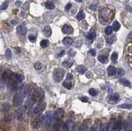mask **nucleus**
<instances>
[{"label":"nucleus","instance_id":"obj_16","mask_svg":"<svg viewBox=\"0 0 132 131\" xmlns=\"http://www.w3.org/2000/svg\"><path fill=\"white\" fill-rule=\"evenodd\" d=\"M116 73V69L113 65H110L107 68V74L111 77V76H114Z\"/></svg>","mask_w":132,"mask_h":131},{"label":"nucleus","instance_id":"obj_21","mask_svg":"<svg viewBox=\"0 0 132 131\" xmlns=\"http://www.w3.org/2000/svg\"><path fill=\"white\" fill-rule=\"evenodd\" d=\"M120 96L118 93H114L110 96V102H116L119 100Z\"/></svg>","mask_w":132,"mask_h":131},{"label":"nucleus","instance_id":"obj_55","mask_svg":"<svg viewBox=\"0 0 132 131\" xmlns=\"http://www.w3.org/2000/svg\"><path fill=\"white\" fill-rule=\"evenodd\" d=\"M128 38L129 39H132V31H131V32H130V34H129Z\"/></svg>","mask_w":132,"mask_h":131},{"label":"nucleus","instance_id":"obj_9","mask_svg":"<svg viewBox=\"0 0 132 131\" xmlns=\"http://www.w3.org/2000/svg\"><path fill=\"white\" fill-rule=\"evenodd\" d=\"M25 109H26V107L22 106L20 108H18V110H16L15 115H16V118L18 119V120H21V119H22V118H23L24 113H25Z\"/></svg>","mask_w":132,"mask_h":131},{"label":"nucleus","instance_id":"obj_20","mask_svg":"<svg viewBox=\"0 0 132 131\" xmlns=\"http://www.w3.org/2000/svg\"><path fill=\"white\" fill-rule=\"evenodd\" d=\"M123 127H124L125 131H132V125L129 121L126 120L124 124H123Z\"/></svg>","mask_w":132,"mask_h":131},{"label":"nucleus","instance_id":"obj_43","mask_svg":"<svg viewBox=\"0 0 132 131\" xmlns=\"http://www.w3.org/2000/svg\"><path fill=\"white\" fill-rule=\"evenodd\" d=\"M28 39H29L30 41L32 42H35L36 40V36L35 35H30L29 36H28Z\"/></svg>","mask_w":132,"mask_h":131},{"label":"nucleus","instance_id":"obj_49","mask_svg":"<svg viewBox=\"0 0 132 131\" xmlns=\"http://www.w3.org/2000/svg\"><path fill=\"white\" fill-rule=\"evenodd\" d=\"M71 7H72V4H68L65 6V11H69L70 8H71Z\"/></svg>","mask_w":132,"mask_h":131},{"label":"nucleus","instance_id":"obj_50","mask_svg":"<svg viewBox=\"0 0 132 131\" xmlns=\"http://www.w3.org/2000/svg\"><path fill=\"white\" fill-rule=\"evenodd\" d=\"M73 78V76L71 73H69L68 75H67V80H69V79H72Z\"/></svg>","mask_w":132,"mask_h":131},{"label":"nucleus","instance_id":"obj_15","mask_svg":"<svg viewBox=\"0 0 132 131\" xmlns=\"http://www.w3.org/2000/svg\"><path fill=\"white\" fill-rule=\"evenodd\" d=\"M63 126V124H61L60 119V120H56L54 124H53V129L52 131H60L61 130V127Z\"/></svg>","mask_w":132,"mask_h":131},{"label":"nucleus","instance_id":"obj_3","mask_svg":"<svg viewBox=\"0 0 132 131\" xmlns=\"http://www.w3.org/2000/svg\"><path fill=\"white\" fill-rule=\"evenodd\" d=\"M64 73H65V72H64V70L63 69L58 68V69H55L54 73H53V78H54V80L56 82H60L63 80Z\"/></svg>","mask_w":132,"mask_h":131},{"label":"nucleus","instance_id":"obj_46","mask_svg":"<svg viewBox=\"0 0 132 131\" xmlns=\"http://www.w3.org/2000/svg\"><path fill=\"white\" fill-rule=\"evenodd\" d=\"M89 8H90V9L92 10V11H96V10H97V5L92 4V5H91L90 7H89Z\"/></svg>","mask_w":132,"mask_h":131},{"label":"nucleus","instance_id":"obj_13","mask_svg":"<svg viewBox=\"0 0 132 131\" xmlns=\"http://www.w3.org/2000/svg\"><path fill=\"white\" fill-rule=\"evenodd\" d=\"M122 122L121 120H116L113 124V130L115 131H120L122 129Z\"/></svg>","mask_w":132,"mask_h":131},{"label":"nucleus","instance_id":"obj_48","mask_svg":"<svg viewBox=\"0 0 132 131\" xmlns=\"http://www.w3.org/2000/svg\"><path fill=\"white\" fill-rule=\"evenodd\" d=\"M114 37H111V38H109L108 40H107V43L108 44H112V43H113V42H114Z\"/></svg>","mask_w":132,"mask_h":131},{"label":"nucleus","instance_id":"obj_37","mask_svg":"<svg viewBox=\"0 0 132 131\" xmlns=\"http://www.w3.org/2000/svg\"><path fill=\"white\" fill-rule=\"evenodd\" d=\"M117 58H118V54H117V52H113V53H112L111 57V61L112 62H116Z\"/></svg>","mask_w":132,"mask_h":131},{"label":"nucleus","instance_id":"obj_40","mask_svg":"<svg viewBox=\"0 0 132 131\" xmlns=\"http://www.w3.org/2000/svg\"><path fill=\"white\" fill-rule=\"evenodd\" d=\"M5 56H6L7 59H11L12 57V51H11L10 49H7L6 52H5Z\"/></svg>","mask_w":132,"mask_h":131},{"label":"nucleus","instance_id":"obj_2","mask_svg":"<svg viewBox=\"0 0 132 131\" xmlns=\"http://www.w3.org/2000/svg\"><path fill=\"white\" fill-rule=\"evenodd\" d=\"M54 120V112L49 111L46 113L44 118V128L46 131H49L50 126L52 124V122Z\"/></svg>","mask_w":132,"mask_h":131},{"label":"nucleus","instance_id":"obj_33","mask_svg":"<svg viewBox=\"0 0 132 131\" xmlns=\"http://www.w3.org/2000/svg\"><path fill=\"white\" fill-rule=\"evenodd\" d=\"M112 28H113V30L116 31H119V29L120 28V24L118 22L115 21V22H113V25H112Z\"/></svg>","mask_w":132,"mask_h":131},{"label":"nucleus","instance_id":"obj_6","mask_svg":"<svg viewBox=\"0 0 132 131\" xmlns=\"http://www.w3.org/2000/svg\"><path fill=\"white\" fill-rule=\"evenodd\" d=\"M24 98L25 97L23 96V95L22 94V92H20V91H18V92H16V94L13 96V105H14V106H21L22 103L23 102Z\"/></svg>","mask_w":132,"mask_h":131},{"label":"nucleus","instance_id":"obj_54","mask_svg":"<svg viewBox=\"0 0 132 131\" xmlns=\"http://www.w3.org/2000/svg\"><path fill=\"white\" fill-rule=\"evenodd\" d=\"M129 122H130V123L131 124V125H132V116L130 115V117H129V120H128Z\"/></svg>","mask_w":132,"mask_h":131},{"label":"nucleus","instance_id":"obj_18","mask_svg":"<svg viewBox=\"0 0 132 131\" xmlns=\"http://www.w3.org/2000/svg\"><path fill=\"white\" fill-rule=\"evenodd\" d=\"M13 76L18 83L19 82H22L24 79V76L22 74H20V73H14V74H13Z\"/></svg>","mask_w":132,"mask_h":131},{"label":"nucleus","instance_id":"obj_25","mask_svg":"<svg viewBox=\"0 0 132 131\" xmlns=\"http://www.w3.org/2000/svg\"><path fill=\"white\" fill-rule=\"evenodd\" d=\"M73 63L74 61L72 60V59H66V60H64L63 62V66L64 67H66V68H70L73 65Z\"/></svg>","mask_w":132,"mask_h":131},{"label":"nucleus","instance_id":"obj_60","mask_svg":"<svg viewBox=\"0 0 132 131\" xmlns=\"http://www.w3.org/2000/svg\"><path fill=\"white\" fill-rule=\"evenodd\" d=\"M76 1H77V2H82L83 0H76Z\"/></svg>","mask_w":132,"mask_h":131},{"label":"nucleus","instance_id":"obj_47","mask_svg":"<svg viewBox=\"0 0 132 131\" xmlns=\"http://www.w3.org/2000/svg\"><path fill=\"white\" fill-rule=\"evenodd\" d=\"M78 129H79L78 128V125L77 124H74V125H73L71 131H78Z\"/></svg>","mask_w":132,"mask_h":131},{"label":"nucleus","instance_id":"obj_29","mask_svg":"<svg viewBox=\"0 0 132 131\" xmlns=\"http://www.w3.org/2000/svg\"><path fill=\"white\" fill-rule=\"evenodd\" d=\"M97 59H98V60H99V62H101L102 64H106L108 61L107 57L106 55H99Z\"/></svg>","mask_w":132,"mask_h":131},{"label":"nucleus","instance_id":"obj_56","mask_svg":"<svg viewBox=\"0 0 132 131\" xmlns=\"http://www.w3.org/2000/svg\"><path fill=\"white\" fill-rule=\"evenodd\" d=\"M21 4H22L21 1H18V3H16V5H17V6H19V5H21Z\"/></svg>","mask_w":132,"mask_h":131},{"label":"nucleus","instance_id":"obj_32","mask_svg":"<svg viewBox=\"0 0 132 131\" xmlns=\"http://www.w3.org/2000/svg\"><path fill=\"white\" fill-rule=\"evenodd\" d=\"M84 18H85V13H84L83 10L79 11L78 13V15H77V19L81 21V20H83Z\"/></svg>","mask_w":132,"mask_h":131},{"label":"nucleus","instance_id":"obj_42","mask_svg":"<svg viewBox=\"0 0 132 131\" xmlns=\"http://www.w3.org/2000/svg\"><path fill=\"white\" fill-rule=\"evenodd\" d=\"M8 7V2L6 1V2H4V4H3L1 6H0V10H5V9H7Z\"/></svg>","mask_w":132,"mask_h":131},{"label":"nucleus","instance_id":"obj_1","mask_svg":"<svg viewBox=\"0 0 132 131\" xmlns=\"http://www.w3.org/2000/svg\"><path fill=\"white\" fill-rule=\"evenodd\" d=\"M46 103L44 101H41L36 105L34 108H31L29 110V115L36 116L37 115H40V114H41L46 110Z\"/></svg>","mask_w":132,"mask_h":131},{"label":"nucleus","instance_id":"obj_22","mask_svg":"<svg viewBox=\"0 0 132 131\" xmlns=\"http://www.w3.org/2000/svg\"><path fill=\"white\" fill-rule=\"evenodd\" d=\"M76 70L79 73H84L87 72V68L85 66H83V65H78L76 68Z\"/></svg>","mask_w":132,"mask_h":131},{"label":"nucleus","instance_id":"obj_57","mask_svg":"<svg viewBox=\"0 0 132 131\" xmlns=\"http://www.w3.org/2000/svg\"><path fill=\"white\" fill-rule=\"evenodd\" d=\"M128 50H129V51H130V53H132V46H130L128 48Z\"/></svg>","mask_w":132,"mask_h":131},{"label":"nucleus","instance_id":"obj_53","mask_svg":"<svg viewBox=\"0 0 132 131\" xmlns=\"http://www.w3.org/2000/svg\"><path fill=\"white\" fill-rule=\"evenodd\" d=\"M64 51L63 50L62 52H60V54H59V55H58V57H61V56H63V55H64Z\"/></svg>","mask_w":132,"mask_h":131},{"label":"nucleus","instance_id":"obj_44","mask_svg":"<svg viewBox=\"0 0 132 131\" xmlns=\"http://www.w3.org/2000/svg\"><path fill=\"white\" fill-rule=\"evenodd\" d=\"M5 83H6V82H5L1 78H0V90L3 89V87H4V86Z\"/></svg>","mask_w":132,"mask_h":131},{"label":"nucleus","instance_id":"obj_10","mask_svg":"<svg viewBox=\"0 0 132 131\" xmlns=\"http://www.w3.org/2000/svg\"><path fill=\"white\" fill-rule=\"evenodd\" d=\"M27 32V29L25 26L20 25L17 27V33H18V35L24 36V35H26Z\"/></svg>","mask_w":132,"mask_h":131},{"label":"nucleus","instance_id":"obj_28","mask_svg":"<svg viewBox=\"0 0 132 131\" xmlns=\"http://www.w3.org/2000/svg\"><path fill=\"white\" fill-rule=\"evenodd\" d=\"M63 86L66 88V89H68V90H70L73 87V83L71 82V81H69V80H66L65 82H64V83H63Z\"/></svg>","mask_w":132,"mask_h":131},{"label":"nucleus","instance_id":"obj_23","mask_svg":"<svg viewBox=\"0 0 132 131\" xmlns=\"http://www.w3.org/2000/svg\"><path fill=\"white\" fill-rule=\"evenodd\" d=\"M45 5H46V8H47V9H49V10L55 9V4H54V3L51 2V1H47V2H46Z\"/></svg>","mask_w":132,"mask_h":131},{"label":"nucleus","instance_id":"obj_8","mask_svg":"<svg viewBox=\"0 0 132 131\" xmlns=\"http://www.w3.org/2000/svg\"><path fill=\"white\" fill-rule=\"evenodd\" d=\"M34 96H36V100L41 101V100H43L45 97V92L41 88H38V89H36L34 92Z\"/></svg>","mask_w":132,"mask_h":131},{"label":"nucleus","instance_id":"obj_31","mask_svg":"<svg viewBox=\"0 0 132 131\" xmlns=\"http://www.w3.org/2000/svg\"><path fill=\"white\" fill-rule=\"evenodd\" d=\"M109 130V124L105 123L102 124L99 128V131H108Z\"/></svg>","mask_w":132,"mask_h":131},{"label":"nucleus","instance_id":"obj_14","mask_svg":"<svg viewBox=\"0 0 132 131\" xmlns=\"http://www.w3.org/2000/svg\"><path fill=\"white\" fill-rule=\"evenodd\" d=\"M73 124V121L71 119H69V120H66L64 123L63 124L62 129H64V131H69L71 128V125Z\"/></svg>","mask_w":132,"mask_h":131},{"label":"nucleus","instance_id":"obj_39","mask_svg":"<svg viewBox=\"0 0 132 131\" xmlns=\"http://www.w3.org/2000/svg\"><path fill=\"white\" fill-rule=\"evenodd\" d=\"M89 94H90L91 96H96L97 94H98V92L96 90V89H94V88H91L90 90H89Z\"/></svg>","mask_w":132,"mask_h":131},{"label":"nucleus","instance_id":"obj_59","mask_svg":"<svg viewBox=\"0 0 132 131\" xmlns=\"http://www.w3.org/2000/svg\"><path fill=\"white\" fill-rule=\"evenodd\" d=\"M12 23L13 24H16V21H12Z\"/></svg>","mask_w":132,"mask_h":131},{"label":"nucleus","instance_id":"obj_58","mask_svg":"<svg viewBox=\"0 0 132 131\" xmlns=\"http://www.w3.org/2000/svg\"><path fill=\"white\" fill-rule=\"evenodd\" d=\"M126 9H128V10H130V12H132V10L130 9V7H126Z\"/></svg>","mask_w":132,"mask_h":131},{"label":"nucleus","instance_id":"obj_30","mask_svg":"<svg viewBox=\"0 0 132 131\" xmlns=\"http://www.w3.org/2000/svg\"><path fill=\"white\" fill-rule=\"evenodd\" d=\"M119 108H121V109H132V103H124L122 105H120Z\"/></svg>","mask_w":132,"mask_h":131},{"label":"nucleus","instance_id":"obj_35","mask_svg":"<svg viewBox=\"0 0 132 131\" xmlns=\"http://www.w3.org/2000/svg\"><path fill=\"white\" fill-rule=\"evenodd\" d=\"M49 45V41L48 40H42L41 41V46L42 48H46Z\"/></svg>","mask_w":132,"mask_h":131},{"label":"nucleus","instance_id":"obj_51","mask_svg":"<svg viewBox=\"0 0 132 131\" xmlns=\"http://www.w3.org/2000/svg\"><path fill=\"white\" fill-rule=\"evenodd\" d=\"M80 100H81V101H84V102L88 101V99L87 98V97H82V98H80Z\"/></svg>","mask_w":132,"mask_h":131},{"label":"nucleus","instance_id":"obj_19","mask_svg":"<svg viewBox=\"0 0 132 131\" xmlns=\"http://www.w3.org/2000/svg\"><path fill=\"white\" fill-rule=\"evenodd\" d=\"M51 33H52V31H51V28L50 27H46L44 28L43 34H44V36H46V37H49V36H51Z\"/></svg>","mask_w":132,"mask_h":131},{"label":"nucleus","instance_id":"obj_7","mask_svg":"<svg viewBox=\"0 0 132 131\" xmlns=\"http://www.w3.org/2000/svg\"><path fill=\"white\" fill-rule=\"evenodd\" d=\"M36 101H37V100H36V96H34V94H33V95L29 96L27 99L26 104H25V107H26V109H31V108H32V106H34Z\"/></svg>","mask_w":132,"mask_h":131},{"label":"nucleus","instance_id":"obj_24","mask_svg":"<svg viewBox=\"0 0 132 131\" xmlns=\"http://www.w3.org/2000/svg\"><path fill=\"white\" fill-rule=\"evenodd\" d=\"M88 124L87 121H84L79 127L78 131H88Z\"/></svg>","mask_w":132,"mask_h":131},{"label":"nucleus","instance_id":"obj_34","mask_svg":"<svg viewBox=\"0 0 132 131\" xmlns=\"http://www.w3.org/2000/svg\"><path fill=\"white\" fill-rule=\"evenodd\" d=\"M2 109L4 111H8V110L10 109V105L8 103V102H4L2 105Z\"/></svg>","mask_w":132,"mask_h":131},{"label":"nucleus","instance_id":"obj_26","mask_svg":"<svg viewBox=\"0 0 132 131\" xmlns=\"http://www.w3.org/2000/svg\"><path fill=\"white\" fill-rule=\"evenodd\" d=\"M119 82H120V83H121L123 86H125V87H130L131 85L130 82L125 78H120Z\"/></svg>","mask_w":132,"mask_h":131},{"label":"nucleus","instance_id":"obj_17","mask_svg":"<svg viewBox=\"0 0 132 131\" xmlns=\"http://www.w3.org/2000/svg\"><path fill=\"white\" fill-rule=\"evenodd\" d=\"M73 43H74V39L71 38V37L66 36V37H64L63 39V44L64 45H67V46H69V45H72Z\"/></svg>","mask_w":132,"mask_h":131},{"label":"nucleus","instance_id":"obj_4","mask_svg":"<svg viewBox=\"0 0 132 131\" xmlns=\"http://www.w3.org/2000/svg\"><path fill=\"white\" fill-rule=\"evenodd\" d=\"M44 118H45V116L43 115H41V114L36 115V117L32 122V127L33 129H39V128L41 126L42 123H43Z\"/></svg>","mask_w":132,"mask_h":131},{"label":"nucleus","instance_id":"obj_41","mask_svg":"<svg viewBox=\"0 0 132 131\" xmlns=\"http://www.w3.org/2000/svg\"><path fill=\"white\" fill-rule=\"evenodd\" d=\"M34 68H35L36 70H41L42 69V65H41V63L36 62V63H35V64H34Z\"/></svg>","mask_w":132,"mask_h":131},{"label":"nucleus","instance_id":"obj_27","mask_svg":"<svg viewBox=\"0 0 132 131\" xmlns=\"http://www.w3.org/2000/svg\"><path fill=\"white\" fill-rule=\"evenodd\" d=\"M87 38L91 40V41L94 40L95 38H96V32H95L94 31H91L90 32H88V34H87Z\"/></svg>","mask_w":132,"mask_h":131},{"label":"nucleus","instance_id":"obj_52","mask_svg":"<svg viewBox=\"0 0 132 131\" xmlns=\"http://www.w3.org/2000/svg\"><path fill=\"white\" fill-rule=\"evenodd\" d=\"M96 129H97V127L94 126V125H92L91 128V131H96Z\"/></svg>","mask_w":132,"mask_h":131},{"label":"nucleus","instance_id":"obj_12","mask_svg":"<svg viewBox=\"0 0 132 131\" xmlns=\"http://www.w3.org/2000/svg\"><path fill=\"white\" fill-rule=\"evenodd\" d=\"M62 31L64 34H71V33H73V31H74V29H73V27L70 25L65 24L63 26Z\"/></svg>","mask_w":132,"mask_h":131},{"label":"nucleus","instance_id":"obj_36","mask_svg":"<svg viewBox=\"0 0 132 131\" xmlns=\"http://www.w3.org/2000/svg\"><path fill=\"white\" fill-rule=\"evenodd\" d=\"M112 31H113V28H112L111 27H106V29H105V33H106V35H107V36L111 35Z\"/></svg>","mask_w":132,"mask_h":131},{"label":"nucleus","instance_id":"obj_11","mask_svg":"<svg viewBox=\"0 0 132 131\" xmlns=\"http://www.w3.org/2000/svg\"><path fill=\"white\" fill-rule=\"evenodd\" d=\"M64 115V110L62 109H58L54 112V120H60Z\"/></svg>","mask_w":132,"mask_h":131},{"label":"nucleus","instance_id":"obj_38","mask_svg":"<svg viewBox=\"0 0 132 131\" xmlns=\"http://www.w3.org/2000/svg\"><path fill=\"white\" fill-rule=\"evenodd\" d=\"M116 76L117 77H121L125 74V71L124 69H116Z\"/></svg>","mask_w":132,"mask_h":131},{"label":"nucleus","instance_id":"obj_5","mask_svg":"<svg viewBox=\"0 0 132 131\" xmlns=\"http://www.w3.org/2000/svg\"><path fill=\"white\" fill-rule=\"evenodd\" d=\"M7 85H8V87L11 92H16L18 90V82L15 80V78H13V74L10 76V78H8V80L7 82Z\"/></svg>","mask_w":132,"mask_h":131},{"label":"nucleus","instance_id":"obj_45","mask_svg":"<svg viewBox=\"0 0 132 131\" xmlns=\"http://www.w3.org/2000/svg\"><path fill=\"white\" fill-rule=\"evenodd\" d=\"M88 54H89V55H91L92 56H95V55H96V50H88Z\"/></svg>","mask_w":132,"mask_h":131}]
</instances>
